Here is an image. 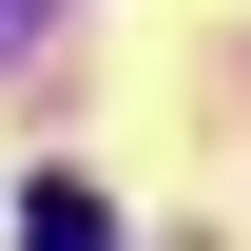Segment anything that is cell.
Masks as SVG:
<instances>
[{
    "mask_svg": "<svg viewBox=\"0 0 251 251\" xmlns=\"http://www.w3.org/2000/svg\"><path fill=\"white\" fill-rule=\"evenodd\" d=\"M20 251H116V213H97L77 174H39V193H20Z\"/></svg>",
    "mask_w": 251,
    "mask_h": 251,
    "instance_id": "cell-1",
    "label": "cell"
},
{
    "mask_svg": "<svg viewBox=\"0 0 251 251\" xmlns=\"http://www.w3.org/2000/svg\"><path fill=\"white\" fill-rule=\"evenodd\" d=\"M20 20H58V0H0V39H20Z\"/></svg>",
    "mask_w": 251,
    "mask_h": 251,
    "instance_id": "cell-2",
    "label": "cell"
}]
</instances>
